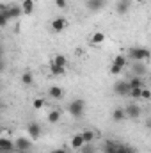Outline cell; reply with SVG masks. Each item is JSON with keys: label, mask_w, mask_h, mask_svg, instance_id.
<instances>
[{"label": "cell", "mask_w": 151, "mask_h": 153, "mask_svg": "<svg viewBox=\"0 0 151 153\" xmlns=\"http://www.w3.org/2000/svg\"><path fill=\"white\" fill-rule=\"evenodd\" d=\"M112 64L119 66V68H124V66H126V57H124V55H115L114 61H112Z\"/></svg>", "instance_id": "obj_23"}, {"label": "cell", "mask_w": 151, "mask_h": 153, "mask_svg": "<svg viewBox=\"0 0 151 153\" xmlns=\"http://www.w3.org/2000/svg\"><path fill=\"white\" fill-rule=\"evenodd\" d=\"M80 153H96V148L93 146V143H91V144H84V146L80 148Z\"/></svg>", "instance_id": "obj_28"}, {"label": "cell", "mask_w": 151, "mask_h": 153, "mask_svg": "<svg viewBox=\"0 0 151 153\" xmlns=\"http://www.w3.org/2000/svg\"><path fill=\"white\" fill-rule=\"evenodd\" d=\"M135 2H137V4H142V2H144V0H135Z\"/></svg>", "instance_id": "obj_37"}, {"label": "cell", "mask_w": 151, "mask_h": 153, "mask_svg": "<svg viewBox=\"0 0 151 153\" xmlns=\"http://www.w3.org/2000/svg\"><path fill=\"white\" fill-rule=\"evenodd\" d=\"M52 153H66V148H59V150H53Z\"/></svg>", "instance_id": "obj_35"}, {"label": "cell", "mask_w": 151, "mask_h": 153, "mask_svg": "<svg viewBox=\"0 0 151 153\" xmlns=\"http://www.w3.org/2000/svg\"><path fill=\"white\" fill-rule=\"evenodd\" d=\"M128 93H130L128 80H117L114 84V94L115 96H128Z\"/></svg>", "instance_id": "obj_3"}, {"label": "cell", "mask_w": 151, "mask_h": 153, "mask_svg": "<svg viewBox=\"0 0 151 153\" xmlns=\"http://www.w3.org/2000/svg\"><path fill=\"white\" fill-rule=\"evenodd\" d=\"M80 135H82V139H84L85 144H91V143H94V139H96V134H94L93 130H84V132H80Z\"/></svg>", "instance_id": "obj_16"}, {"label": "cell", "mask_w": 151, "mask_h": 153, "mask_svg": "<svg viewBox=\"0 0 151 153\" xmlns=\"http://www.w3.org/2000/svg\"><path fill=\"white\" fill-rule=\"evenodd\" d=\"M141 91H142V87H135V89H130L128 96H130V98H133V100H139V98H141Z\"/></svg>", "instance_id": "obj_26"}, {"label": "cell", "mask_w": 151, "mask_h": 153, "mask_svg": "<svg viewBox=\"0 0 151 153\" xmlns=\"http://www.w3.org/2000/svg\"><path fill=\"white\" fill-rule=\"evenodd\" d=\"M4 52H5V50H4V45L0 43V57H4Z\"/></svg>", "instance_id": "obj_36"}, {"label": "cell", "mask_w": 151, "mask_h": 153, "mask_svg": "<svg viewBox=\"0 0 151 153\" xmlns=\"http://www.w3.org/2000/svg\"><path fill=\"white\" fill-rule=\"evenodd\" d=\"M2 107H4V103H2V102H0V111H2Z\"/></svg>", "instance_id": "obj_38"}, {"label": "cell", "mask_w": 151, "mask_h": 153, "mask_svg": "<svg viewBox=\"0 0 151 153\" xmlns=\"http://www.w3.org/2000/svg\"><path fill=\"white\" fill-rule=\"evenodd\" d=\"M48 94H50V98H53V100H61L62 98V87H59V85H52L50 89H48Z\"/></svg>", "instance_id": "obj_14"}, {"label": "cell", "mask_w": 151, "mask_h": 153, "mask_svg": "<svg viewBox=\"0 0 151 153\" xmlns=\"http://www.w3.org/2000/svg\"><path fill=\"white\" fill-rule=\"evenodd\" d=\"M84 144H85V143H84V139H82V135H80V134H75V135L71 137V148H75V150H80Z\"/></svg>", "instance_id": "obj_18"}, {"label": "cell", "mask_w": 151, "mask_h": 153, "mask_svg": "<svg viewBox=\"0 0 151 153\" xmlns=\"http://www.w3.org/2000/svg\"><path fill=\"white\" fill-rule=\"evenodd\" d=\"M20 153H29V152H20Z\"/></svg>", "instance_id": "obj_40"}, {"label": "cell", "mask_w": 151, "mask_h": 153, "mask_svg": "<svg viewBox=\"0 0 151 153\" xmlns=\"http://www.w3.org/2000/svg\"><path fill=\"white\" fill-rule=\"evenodd\" d=\"M5 70V62H4V57H0V73Z\"/></svg>", "instance_id": "obj_34"}, {"label": "cell", "mask_w": 151, "mask_h": 153, "mask_svg": "<svg viewBox=\"0 0 151 153\" xmlns=\"http://www.w3.org/2000/svg\"><path fill=\"white\" fill-rule=\"evenodd\" d=\"M27 134L30 135V139H39L41 134H43V128H41V125L38 121H30L27 125Z\"/></svg>", "instance_id": "obj_4"}, {"label": "cell", "mask_w": 151, "mask_h": 153, "mask_svg": "<svg viewBox=\"0 0 151 153\" xmlns=\"http://www.w3.org/2000/svg\"><path fill=\"white\" fill-rule=\"evenodd\" d=\"M103 41H105V34L103 32H94L93 38H91V43L93 45H101Z\"/></svg>", "instance_id": "obj_21"}, {"label": "cell", "mask_w": 151, "mask_h": 153, "mask_svg": "<svg viewBox=\"0 0 151 153\" xmlns=\"http://www.w3.org/2000/svg\"><path fill=\"white\" fill-rule=\"evenodd\" d=\"M141 98H142V100H146V102L151 98V93H150V89H148V87H142V91H141Z\"/></svg>", "instance_id": "obj_30"}, {"label": "cell", "mask_w": 151, "mask_h": 153, "mask_svg": "<svg viewBox=\"0 0 151 153\" xmlns=\"http://www.w3.org/2000/svg\"><path fill=\"white\" fill-rule=\"evenodd\" d=\"M105 5H107V0H87L85 2V7L91 13H98V11L105 9Z\"/></svg>", "instance_id": "obj_7"}, {"label": "cell", "mask_w": 151, "mask_h": 153, "mask_svg": "<svg viewBox=\"0 0 151 153\" xmlns=\"http://www.w3.org/2000/svg\"><path fill=\"white\" fill-rule=\"evenodd\" d=\"M66 27H68V20H66L64 16H57V18L52 20V30H53V32L59 34V32H62Z\"/></svg>", "instance_id": "obj_5"}, {"label": "cell", "mask_w": 151, "mask_h": 153, "mask_svg": "<svg viewBox=\"0 0 151 153\" xmlns=\"http://www.w3.org/2000/svg\"><path fill=\"white\" fill-rule=\"evenodd\" d=\"M84 111H85V102L82 100V98H76V100H73L70 105H68V112L73 116V117H82L84 116Z\"/></svg>", "instance_id": "obj_2"}, {"label": "cell", "mask_w": 151, "mask_h": 153, "mask_svg": "<svg viewBox=\"0 0 151 153\" xmlns=\"http://www.w3.org/2000/svg\"><path fill=\"white\" fill-rule=\"evenodd\" d=\"M34 7H36L34 0H23V2H21V14L30 16V14L34 13Z\"/></svg>", "instance_id": "obj_10"}, {"label": "cell", "mask_w": 151, "mask_h": 153, "mask_svg": "<svg viewBox=\"0 0 151 153\" xmlns=\"http://www.w3.org/2000/svg\"><path fill=\"white\" fill-rule=\"evenodd\" d=\"M48 121H50V123H59V121H61V112H59V111H50Z\"/></svg>", "instance_id": "obj_24"}, {"label": "cell", "mask_w": 151, "mask_h": 153, "mask_svg": "<svg viewBox=\"0 0 151 153\" xmlns=\"http://www.w3.org/2000/svg\"><path fill=\"white\" fill-rule=\"evenodd\" d=\"M128 11H130V0H117V4H115V13H117L119 16H124Z\"/></svg>", "instance_id": "obj_9"}, {"label": "cell", "mask_w": 151, "mask_h": 153, "mask_svg": "<svg viewBox=\"0 0 151 153\" xmlns=\"http://www.w3.org/2000/svg\"><path fill=\"white\" fill-rule=\"evenodd\" d=\"M21 84L23 85H32L34 84V75L30 71H23L21 73Z\"/></svg>", "instance_id": "obj_19"}, {"label": "cell", "mask_w": 151, "mask_h": 153, "mask_svg": "<svg viewBox=\"0 0 151 153\" xmlns=\"http://www.w3.org/2000/svg\"><path fill=\"white\" fill-rule=\"evenodd\" d=\"M115 153H135V152H133V150H130L128 146H117Z\"/></svg>", "instance_id": "obj_32"}, {"label": "cell", "mask_w": 151, "mask_h": 153, "mask_svg": "<svg viewBox=\"0 0 151 153\" xmlns=\"http://www.w3.org/2000/svg\"><path fill=\"white\" fill-rule=\"evenodd\" d=\"M55 5L59 9H66L68 7V0H55Z\"/></svg>", "instance_id": "obj_33"}, {"label": "cell", "mask_w": 151, "mask_h": 153, "mask_svg": "<svg viewBox=\"0 0 151 153\" xmlns=\"http://www.w3.org/2000/svg\"><path fill=\"white\" fill-rule=\"evenodd\" d=\"M115 150H117V144L112 143V141L105 143V146H103V152H105V153H115Z\"/></svg>", "instance_id": "obj_25"}, {"label": "cell", "mask_w": 151, "mask_h": 153, "mask_svg": "<svg viewBox=\"0 0 151 153\" xmlns=\"http://www.w3.org/2000/svg\"><path fill=\"white\" fill-rule=\"evenodd\" d=\"M109 71H110L112 75H121V73H123V68H119V66H115V64H112Z\"/></svg>", "instance_id": "obj_31"}, {"label": "cell", "mask_w": 151, "mask_h": 153, "mask_svg": "<svg viewBox=\"0 0 151 153\" xmlns=\"http://www.w3.org/2000/svg\"><path fill=\"white\" fill-rule=\"evenodd\" d=\"M52 61H53V64H57V66H61V68H66V64H68L66 57H64V55H61V53H59V55H55Z\"/></svg>", "instance_id": "obj_22"}, {"label": "cell", "mask_w": 151, "mask_h": 153, "mask_svg": "<svg viewBox=\"0 0 151 153\" xmlns=\"http://www.w3.org/2000/svg\"><path fill=\"white\" fill-rule=\"evenodd\" d=\"M0 152H14V141L0 137Z\"/></svg>", "instance_id": "obj_11"}, {"label": "cell", "mask_w": 151, "mask_h": 153, "mask_svg": "<svg viewBox=\"0 0 151 153\" xmlns=\"http://www.w3.org/2000/svg\"><path fill=\"white\" fill-rule=\"evenodd\" d=\"M0 153H11V152H0Z\"/></svg>", "instance_id": "obj_39"}, {"label": "cell", "mask_w": 151, "mask_h": 153, "mask_svg": "<svg viewBox=\"0 0 151 153\" xmlns=\"http://www.w3.org/2000/svg\"><path fill=\"white\" fill-rule=\"evenodd\" d=\"M128 55H130V59L133 62H144L146 64L150 61V52L144 46H133V48H130L128 50Z\"/></svg>", "instance_id": "obj_1"}, {"label": "cell", "mask_w": 151, "mask_h": 153, "mask_svg": "<svg viewBox=\"0 0 151 153\" xmlns=\"http://www.w3.org/2000/svg\"><path fill=\"white\" fill-rule=\"evenodd\" d=\"M50 71H52L53 76H62L64 73H66V68H61V66L53 64V61H50Z\"/></svg>", "instance_id": "obj_17"}, {"label": "cell", "mask_w": 151, "mask_h": 153, "mask_svg": "<svg viewBox=\"0 0 151 153\" xmlns=\"http://www.w3.org/2000/svg\"><path fill=\"white\" fill-rule=\"evenodd\" d=\"M124 114L128 119H139V116H141V107L139 105H128L126 109H124Z\"/></svg>", "instance_id": "obj_8"}, {"label": "cell", "mask_w": 151, "mask_h": 153, "mask_svg": "<svg viewBox=\"0 0 151 153\" xmlns=\"http://www.w3.org/2000/svg\"><path fill=\"white\" fill-rule=\"evenodd\" d=\"M7 14H9V20H16V18H20V16H21V7L13 4V5H9Z\"/></svg>", "instance_id": "obj_13"}, {"label": "cell", "mask_w": 151, "mask_h": 153, "mask_svg": "<svg viewBox=\"0 0 151 153\" xmlns=\"http://www.w3.org/2000/svg\"><path fill=\"white\" fill-rule=\"evenodd\" d=\"M32 148V141L27 139V137H18L14 141V150H20V152H29Z\"/></svg>", "instance_id": "obj_6"}, {"label": "cell", "mask_w": 151, "mask_h": 153, "mask_svg": "<svg viewBox=\"0 0 151 153\" xmlns=\"http://www.w3.org/2000/svg\"><path fill=\"white\" fill-rule=\"evenodd\" d=\"M7 11H9V9H7ZM7 11H0V27H5L7 22H9V14H7Z\"/></svg>", "instance_id": "obj_27"}, {"label": "cell", "mask_w": 151, "mask_h": 153, "mask_svg": "<svg viewBox=\"0 0 151 153\" xmlns=\"http://www.w3.org/2000/svg\"><path fill=\"white\" fill-rule=\"evenodd\" d=\"M32 107H34V109H43V107H44V100H43V98H36V100L32 102Z\"/></svg>", "instance_id": "obj_29"}, {"label": "cell", "mask_w": 151, "mask_h": 153, "mask_svg": "<svg viewBox=\"0 0 151 153\" xmlns=\"http://www.w3.org/2000/svg\"><path fill=\"white\" fill-rule=\"evenodd\" d=\"M128 85H130V89H135V87H144V85H142V78H141V76H132V78L128 80Z\"/></svg>", "instance_id": "obj_20"}, {"label": "cell", "mask_w": 151, "mask_h": 153, "mask_svg": "<svg viewBox=\"0 0 151 153\" xmlns=\"http://www.w3.org/2000/svg\"><path fill=\"white\" fill-rule=\"evenodd\" d=\"M133 71H135V76H142L148 73V68H146V64L144 62H133Z\"/></svg>", "instance_id": "obj_12"}, {"label": "cell", "mask_w": 151, "mask_h": 153, "mask_svg": "<svg viewBox=\"0 0 151 153\" xmlns=\"http://www.w3.org/2000/svg\"><path fill=\"white\" fill-rule=\"evenodd\" d=\"M112 119L115 121V123H121V121H124V119H126L124 109H123V107H117V109H114V112H112Z\"/></svg>", "instance_id": "obj_15"}]
</instances>
